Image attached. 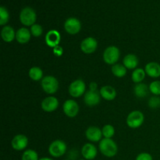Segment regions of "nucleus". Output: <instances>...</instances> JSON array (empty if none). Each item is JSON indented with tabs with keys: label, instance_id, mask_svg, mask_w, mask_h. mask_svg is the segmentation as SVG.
Here are the masks:
<instances>
[{
	"label": "nucleus",
	"instance_id": "f257e3e1",
	"mask_svg": "<svg viewBox=\"0 0 160 160\" xmlns=\"http://www.w3.org/2000/svg\"><path fill=\"white\" fill-rule=\"evenodd\" d=\"M100 152L107 158H112L118 152L117 144L112 138H102L98 144Z\"/></svg>",
	"mask_w": 160,
	"mask_h": 160
},
{
	"label": "nucleus",
	"instance_id": "f03ea898",
	"mask_svg": "<svg viewBox=\"0 0 160 160\" xmlns=\"http://www.w3.org/2000/svg\"><path fill=\"white\" fill-rule=\"evenodd\" d=\"M19 18H20V21L22 24L26 27H31L34 23H36L37 14L34 9L29 7V6H27L20 11Z\"/></svg>",
	"mask_w": 160,
	"mask_h": 160
},
{
	"label": "nucleus",
	"instance_id": "7ed1b4c3",
	"mask_svg": "<svg viewBox=\"0 0 160 160\" xmlns=\"http://www.w3.org/2000/svg\"><path fill=\"white\" fill-rule=\"evenodd\" d=\"M59 81L56 78L51 75L45 76L41 81L42 90L48 95H54L59 89Z\"/></svg>",
	"mask_w": 160,
	"mask_h": 160
},
{
	"label": "nucleus",
	"instance_id": "20e7f679",
	"mask_svg": "<svg viewBox=\"0 0 160 160\" xmlns=\"http://www.w3.org/2000/svg\"><path fill=\"white\" fill-rule=\"evenodd\" d=\"M67 145L63 141L55 140L49 145L48 148V153L53 158H60L66 154Z\"/></svg>",
	"mask_w": 160,
	"mask_h": 160
},
{
	"label": "nucleus",
	"instance_id": "39448f33",
	"mask_svg": "<svg viewBox=\"0 0 160 160\" xmlns=\"http://www.w3.org/2000/svg\"><path fill=\"white\" fill-rule=\"evenodd\" d=\"M120 56V49L117 46L111 45L107 47L103 52V60L108 65H114L117 63Z\"/></svg>",
	"mask_w": 160,
	"mask_h": 160
},
{
	"label": "nucleus",
	"instance_id": "423d86ee",
	"mask_svg": "<svg viewBox=\"0 0 160 160\" xmlns=\"http://www.w3.org/2000/svg\"><path fill=\"white\" fill-rule=\"evenodd\" d=\"M145 121V115L139 110H134L128 114L126 119V123L130 128L136 129L143 124Z\"/></svg>",
	"mask_w": 160,
	"mask_h": 160
},
{
	"label": "nucleus",
	"instance_id": "0eeeda50",
	"mask_svg": "<svg viewBox=\"0 0 160 160\" xmlns=\"http://www.w3.org/2000/svg\"><path fill=\"white\" fill-rule=\"evenodd\" d=\"M69 94L73 98H79L86 92V84L81 79H77L70 83L68 88Z\"/></svg>",
	"mask_w": 160,
	"mask_h": 160
},
{
	"label": "nucleus",
	"instance_id": "6e6552de",
	"mask_svg": "<svg viewBox=\"0 0 160 160\" xmlns=\"http://www.w3.org/2000/svg\"><path fill=\"white\" fill-rule=\"evenodd\" d=\"M62 110L64 114L69 118H74L79 112V105L75 100L67 99L62 105Z\"/></svg>",
	"mask_w": 160,
	"mask_h": 160
},
{
	"label": "nucleus",
	"instance_id": "1a4fd4ad",
	"mask_svg": "<svg viewBox=\"0 0 160 160\" xmlns=\"http://www.w3.org/2000/svg\"><path fill=\"white\" fill-rule=\"evenodd\" d=\"M64 29L69 34H77L81 31V23L78 18L70 17L64 23Z\"/></svg>",
	"mask_w": 160,
	"mask_h": 160
},
{
	"label": "nucleus",
	"instance_id": "9d476101",
	"mask_svg": "<svg viewBox=\"0 0 160 160\" xmlns=\"http://www.w3.org/2000/svg\"><path fill=\"white\" fill-rule=\"evenodd\" d=\"M81 49L84 54H92L96 51L98 48V42L93 37H87L81 42Z\"/></svg>",
	"mask_w": 160,
	"mask_h": 160
},
{
	"label": "nucleus",
	"instance_id": "9b49d317",
	"mask_svg": "<svg viewBox=\"0 0 160 160\" xmlns=\"http://www.w3.org/2000/svg\"><path fill=\"white\" fill-rule=\"evenodd\" d=\"M59 106V102L58 98L55 96H52V95L44 98L41 103V107H42V110L46 112H54L58 109Z\"/></svg>",
	"mask_w": 160,
	"mask_h": 160
},
{
	"label": "nucleus",
	"instance_id": "f8f14e48",
	"mask_svg": "<svg viewBox=\"0 0 160 160\" xmlns=\"http://www.w3.org/2000/svg\"><path fill=\"white\" fill-rule=\"evenodd\" d=\"M28 145V138L24 134H17L11 141V146L15 151H23Z\"/></svg>",
	"mask_w": 160,
	"mask_h": 160
},
{
	"label": "nucleus",
	"instance_id": "ddd939ff",
	"mask_svg": "<svg viewBox=\"0 0 160 160\" xmlns=\"http://www.w3.org/2000/svg\"><path fill=\"white\" fill-rule=\"evenodd\" d=\"M45 41L48 47L54 48L60 43L61 35L57 30H50L45 34Z\"/></svg>",
	"mask_w": 160,
	"mask_h": 160
},
{
	"label": "nucleus",
	"instance_id": "4468645a",
	"mask_svg": "<svg viewBox=\"0 0 160 160\" xmlns=\"http://www.w3.org/2000/svg\"><path fill=\"white\" fill-rule=\"evenodd\" d=\"M100 100H101V95L99 92H94V91L88 90L85 92L84 95V102L86 106L89 107H93L96 106L99 104Z\"/></svg>",
	"mask_w": 160,
	"mask_h": 160
},
{
	"label": "nucleus",
	"instance_id": "2eb2a0df",
	"mask_svg": "<svg viewBox=\"0 0 160 160\" xmlns=\"http://www.w3.org/2000/svg\"><path fill=\"white\" fill-rule=\"evenodd\" d=\"M98 155V149L92 143H86L81 148V156L85 160H93Z\"/></svg>",
	"mask_w": 160,
	"mask_h": 160
},
{
	"label": "nucleus",
	"instance_id": "dca6fc26",
	"mask_svg": "<svg viewBox=\"0 0 160 160\" xmlns=\"http://www.w3.org/2000/svg\"><path fill=\"white\" fill-rule=\"evenodd\" d=\"M85 137L91 142H99L103 137L102 129L95 126L89 127L85 131Z\"/></svg>",
	"mask_w": 160,
	"mask_h": 160
},
{
	"label": "nucleus",
	"instance_id": "f3484780",
	"mask_svg": "<svg viewBox=\"0 0 160 160\" xmlns=\"http://www.w3.org/2000/svg\"><path fill=\"white\" fill-rule=\"evenodd\" d=\"M31 33L27 28H21L16 31V40L18 43L24 45L29 42L31 38Z\"/></svg>",
	"mask_w": 160,
	"mask_h": 160
},
{
	"label": "nucleus",
	"instance_id": "a211bd4d",
	"mask_svg": "<svg viewBox=\"0 0 160 160\" xmlns=\"http://www.w3.org/2000/svg\"><path fill=\"white\" fill-rule=\"evenodd\" d=\"M100 95L103 99L106 101H112L117 97V91L110 85H105L100 88Z\"/></svg>",
	"mask_w": 160,
	"mask_h": 160
},
{
	"label": "nucleus",
	"instance_id": "6ab92c4d",
	"mask_svg": "<svg viewBox=\"0 0 160 160\" xmlns=\"http://www.w3.org/2000/svg\"><path fill=\"white\" fill-rule=\"evenodd\" d=\"M145 71L146 75L152 78H158L160 77V64L156 62H149L145 65Z\"/></svg>",
	"mask_w": 160,
	"mask_h": 160
},
{
	"label": "nucleus",
	"instance_id": "aec40b11",
	"mask_svg": "<svg viewBox=\"0 0 160 160\" xmlns=\"http://www.w3.org/2000/svg\"><path fill=\"white\" fill-rule=\"evenodd\" d=\"M1 38L5 42L10 43L16 39V32L13 28L9 25H6L1 31Z\"/></svg>",
	"mask_w": 160,
	"mask_h": 160
},
{
	"label": "nucleus",
	"instance_id": "412c9836",
	"mask_svg": "<svg viewBox=\"0 0 160 160\" xmlns=\"http://www.w3.org/2000/svg\"><path fill=\"white\" fill-rule=\"evenodd\" d=\"M139 63L138 58L134 54H128L123 59V64L128 70H135Z\"/></svg>",
	"mask_w": 160,
	"mask_h": 160
},
{
	"label": "nucleus",
	"instance_id": "4be33fe9",
	"mask_svg": "<svg viewBox=\"0 0 160 160\" xmlns=\"http://www.w3.org/2000/svg\"><path fill=\"white\" fill-rule=\"evenodd\" d=\"M148 92H149V87L144 83L136 84L134 88V95L137 98H145L148 95Z\"/></svg>",
	"mask_w": 160,
	"mask_h": 160
},
{
	"label": "nucleus",
	"instance_id": "5701e85b",
	"mask_svg": "<svg viewBox=\"0 0 160 160\" xmlns=\"http://www.w3.org/2000/svg\"><path fill=\"white\" fill-rule=\"evenodd\" d=\"M29 78L34 81H42L44 78L43 70L38 67H33L28 71Z\"/></svg>",
	"mask_w": 160,
	"mask_h": 160
},
{
	"label": "nucleus",
	"instance_id": "b1692460",
	"mask_svg": "<svg viewBox=\"0 0 160 160\" xmlns=\"http://www.w3.org/2000/svg\"><path fill=\"white\" fill-rule=\"evenodd\" d=\"M127 70L128 69L123 66V64L120 63L114 64V65L112 66V68H111V71H112V74L118 78H123L127 74Z\"/></svg>",
	"mask_w": 160,
	"mask_h": 160
},
{
	"label": "nucleus",
	"instance_id": "393cba45",
	"mask_svg": "<svg viewBox=\"0 0 160 160\" xmlns=\"http://www.w3.org/2000/svg\"><path fill=\"white\" fill-rule=\"evenodd\" d=\"M146 76V73H145V70L142 68H136L134 70L131 74V79L136 84H139V83H142L144 79Z\"/></svg>",
	"mask_w": 160,
	"mask_h": 160
},
{
	"label": "nucleus",
	"instance_id": "a878e982",
	"mask_svg": "<svg viewBox=\"0 0 160 160\" xmlns=\"http://www.w3.org/2000/svg\"><path fill=\"white\" fill-rule=\"evenodd\" d=\"M38 154L34 149H27L23 152L21 160H39Z\"/></svg>",
	"mask_w": 160,
	"mask_h": 160
},
{
	"label": "nucleus",
	"instance_id": "bb28decb",
	"mask_svg": "<svg viewBox=\"0 0 160 160\" xmlns=\"http://www.w3.org/2000/svg\"><path fill=\"white\" fill-rule=\"evenodd\" d=\"M104 138H112L115 134V128L111 124H106L102 129Z\"/></svg>",
	"mask_w": 160,
	"mask_h": 160
},
{
	"label": "nucleus",
	"instance_id": "cd10ccee",
	"mask_svg": "<svg viewBox=\"0 0 160 160\" xmlns=\"http://www.w3.org/2000/svg\"><path fill=\"white\" fill-rule=\"evenodd\" d=\"M9 20V13L5 6L0 7V25L6 26Z\"/></svg>",
	"mask_w": 160,
	"mask_h": 160
},
{
	"label": "nucleus",
	"instance_id": "c85d7f7f",
	"mask_svg": "<svg viewBox=\"0 0 160 160\" xmlns=\"http://www.w3.org/2000/svg\"><path fill=\"white\" fill-rule=\"evenodd\" d=\"M30 31H31L32 36L35 38L41 37L42 34H43V28L40 24H38V23H34V25H32L31 27Z\"/></svg>",
	"mask_w": 160,
	"mask_h": 160
},
{
	"label": "nucleus",
	"instance_id": "c756f323",
	"mask_svg": "<svg viewBox=\"0 0 160 160\" xmlns=\"http://www.w3.org/2000/svg\"><path fill=\"white\" fill-rule=\"evenodd\" d=\"M149 92L156 96L160 95V81H154L149 84Z\"/></svg>",
	"mask_w": 160,
	"mask_h": 160
},
{
	"label": "nucleus",
	"instance_id": "7c9ffc66",
	"mask_svg": "<svg viewBox=\"0 0 160 160\" xmlns=\"http://www.w3.org/2000/svg\"><path fill=\"white\" fill-rule=\"evenodd\" d=\"M148 105L151 109H158L160 107V97L154 96L151 97L148 101Z\"/></svg>",
	"mask_w": 160,
	"mask_h": 160
},
{
	"label": "nucleus",
	"instance_id": "2f4dec72",
	"mask_svg": "<svg viewBox=\"0 0 160 160\" xmlns=\"http://www.w3.org/2000/svg\"><path fill=\"white\" fill-rule=\"evenodd\" d=\"M135 160H153V158L149 153L142 152L136 156Z\"/></svg>",
	"mask_w": 160,
	"mask_h": 160
},
{
	"label": "nucleus",
	"instance_id": "473e14b6",
	"mask_svg": "<svg viewBox=\"0 0 160 160\" xmlns=\"http://www.w3.org/2000/svg\"><path fill=\"white\" fill-rule=\"evenodd\" d=\"M53 52H54L55 55H56V56H60L62 54V52H63V50H62V47H60L59 45H58L57 47L54 48Z\"/></svg>",
	"mask_w": 160,
	"mask_h": 160
},
{
	"label": "nucleus",
	"instance_id": "72a5a7b5",
	"mask_svg": "<svg viewBox=\"0 0 160 160\" xmlns=\"http://www.w3.org/2000/svg\"><path fill=\"white\" fill-rule=\"evenodd\" d=\"M89 90L94 91V92H97L98 91V84L95 82H91L89 84Z\"/></svg>",
	"mask_w": 160,
	"mask_h": 160
},
{
	"label": "nucleus",
	"instance_id": "f704fd0d",
	"mask_svg": "<svg viewBox=\"0 0 160 160\" xmlns=\"http://www.w3.org/2000/svg\"><path fill=\"white\" fill-rule=\"evenodd\" d=\"M39 160H54V159H52V158H49V157H42Z\"/></svg>",
	"mask_w": 160,
	"mask_h": 160
},
{
	"label": "nucleus",
	"instance_id": "c9c22d12",
	"mask_svg": "<svg viewBox=\"0 0 160 160\" xmlns=\"http://www.w3.org/2000/svg\"><path fill=\"white\" fill-rule=\"evenodd\" d=\"M63 160H70V159H63Z\"/></svg>",
	"mask_w": 160,
	"mask_h": 160
},
{
	"label": "nucleus",
	"instance_id": "e433bc0d",
	"mask_svg": "<svg viewBox=\"0 0 160 160\" xmlns=\"http://www.w3.org/2000/svg\"><path fill=\"white\" fill-rule=\"evenodd\" d=\"M80 160H85V159H80Z\"/></svg>",
	"mask_w": 160,
	"mask_h": 160
}]
</instances>
